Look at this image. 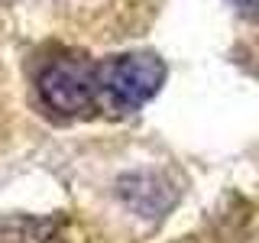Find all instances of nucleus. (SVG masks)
Instances as JSON below:
<instances>
[{
	"instance_id": "2",
	"label": "nucleus",
	"mask_w": 259,
	"mask_h": 243,
	"mask_svg": "<svg viewBox=\"0 0 259 243\" xmlns=\"http://www.w3.org/2000/svg\"><path fill=\"white\" fill-rule=\"evenodd\" d=\"M36 91L49 110L62 117H84L101 110V62L88 59H52L39 71Z\"/></svg>"
},
{
	"instance_id": "3",
	"label": "nucleus",
	"mask_w": 259,
	"mask_h": 243,
	"mask_svg": "<svg viewBox=\"0 0 259 243\" xmlns=\"http://www.w3.org/2000/svg\"><path fill=\"white\" fill-rule=\"evenodd\" d=\"M117 194L133 214L146 217V221H162L178 205L182 191L162 172H130L117 182Z\"/></svg>"
},
{
	"instance_id": "4",
	"label": "nucleus",
	"mask_w": 259,
	"mask_h": 243,
	"mask_svg": "<svg viewBox=\"0 0 259 243\" xmlns=\"http://www.w3.org/2000/svg\"><path fill=\"white\" fill-rule=\"evenodd\" d=\"M227 4H233V10L243 13L246 20H259V0H227Z\"/></svg>"
},
{
	"instance_id": "1",
	"label": "nucleus",
	"mask_w": 259,
	"mask_h": 243,
	"mask_svg": "<svg viewBox=\"0 0 259 243\" xmlns=\"http://www.w3.org/2000/svg\"><path fill=\"white\" fill-rule=\"evenodd\" d=\"M165 62L152 52H133L101 62V110L136 113L159 94Z\"/></svg>"
}]
</instances>
